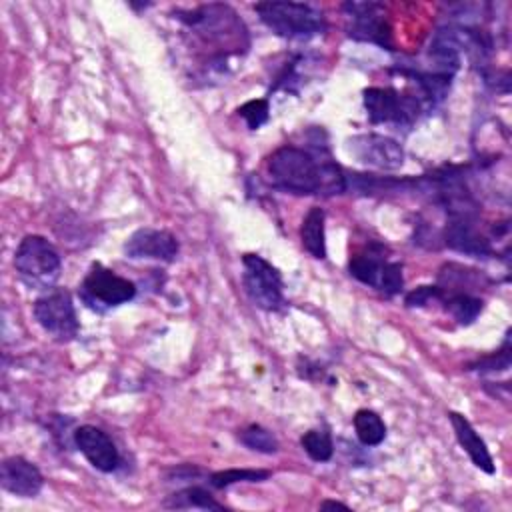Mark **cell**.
I'll list each match as a JSON object with an SVG mask.
<instances>
[{
  "mask_svg": "<svg viewBox=\"0 0 512 512\" xmlns=\"http://www.w3.org/2000/svg\"><path fill=\"white\" fill-rule=\"evenodd\" d=\"M268 174L274 188L296 196H336L348 190V176L324 144H316V150L280 146L268 158Z\"/></svg>",
  "mask_w": 512,
  "mask_h": 512,
  "instance_id": "1",
  "label": "cell"
},
{
  "mask_svg": "<svg viewBox=\"0 0 512 512\" xmlns=\"http://www.w3.org/2000/svg\"><path fill=\"white\" fill-rule=\"evenodd\" d=\"M174 14L202 48H212L208 60L210 68L224 70L228 56L244 54L248 50V30L228 4H200L190 10L176 8Z\"/></svg>",
  "mask_w": 512,
  "mask_h": 512,
  "instance_id": "2",
  "label": "cell"
},
{
  "mask_svg": "<svg viewBox=\"0 0 512 512\" xmlns=\"http://www.w3.org/2000/svg\"><path fill=\"white\" fill-rule=\"evenodd\" d=\"M254 10L266 28L288 40H310L326 30L324 14L304 2H258Z\"/></svg>",
  "mask_w": 512,
  "mask_h": 512,
  "instance_id": "3",
  "label": "cell"
},
{
  "mask_svg": "<svg viewBox=\"0 0 512 512\" xmlns=\"http://www.w3.org/2000/svg\"><path fill=\"white\" fill-rule=\"evenodd\" d=\"M14 268L30 290H52L62 272V258L44 236L28 234L16 248Z\"/></svg>",
  "mask_w": 512,
  "mask_h": 512,
  "instance_id": "4",
  "label": "cell"
},
{
  "mask_svg": "<svg viewBox=\"0 0 512 512\" xmlns=\"http://www.w3.org/2000/svg\"><path fill=\"white\" fill-rule=\"evenodd\" d=\"M364 108L372 124L410 126L424 110V100L414 94H402L396 88L372 86L362 92Z\"/></svg>",
  "mask_w": 512,
  "mask_h": 512,
  "instance_id": "5",
  "label": "cell"
},
{
  "mask_svg": "<svg viewBox=\"0 0 512 512\" xmlns=\"http://www.w3.org/2000/svg\"><path fill=\"white\" fill-rule=\"evenodd\" d=\"M32 312L40 328L48 336H52L56 342H70L78 336L80 322L68 290L64 288L46 290V294H42L34 302Z\"/></svg>",
  "mask_w": 512,
  "mask_h": 512,
  "instance_id": "6",
  "label": "cell"
},
{
  "mask_svg": "<svg viewBox=\"0 0 512 512\" xmlns=\"http://www.w3.org/2000/svg\"><path fill=\"white\" fill-rule=\"evenodd\" d=\"M348 270L358 282L376 288L384 296H394L404 288L402 266L386 260L380 244H372V248L352 254L348 260Z\"/></svg>",
  "mask_w": 512,
  "mask_h": 512,
  "instance_id": "7",
  "label": "cell"
},
{
  "mask_svg": "<svg viewBox=\"0 0 512 512\" xmlns=\"http://www.w3.org/2000/svg\"><path fill=\"white\" fill-rule=\"evenodd\" d=\"M242 286L250 302L266 312H274L284 304L282 276L276 266L258 254L242 256Z\"/></svg>",
  "mask_w": 512,
  "mask_h": 512,
  "instance_id": "8",
  "label": "cell"
},
{
  "mask_svg": "<svg viewBox=\"0 0 512 512\" xmlns=\"http://www.w3.org/2000/svg\"><path fill=\"white\" fill-rule=\"evenodd\" d=\"M80 296L92 308H114L130 302L136 296V284L96 262L82 280Z\"/></svg>",
  "mask_w": 512,
  "mask_h": 512,
  "instance_id": "9",
  "label": "cell"
},
{
  "mask_svg": "<svg viewBox=\"0 0 512 512\" xmlns=\"http://www.w3.org/2000/svg\"><path fill=\"white\" fill-rule=\"evenodd\" d=\"M346 150L360 164L380 170H396L404 164V150L400 142L384 134H356L348 138Z\"/></svg>",
  "mask_w": 512,
  "mask_h": 512,
  "instance_id": "10",
  "label": "cell"
},
{
  "mask_svg": "<svg viewBox=\"0 0 512 512\" xmlns=\"http://www.w3.org/2000/svg\"><path fill=\"white\" fill-rule=\"evenodd\" d=\"M348 16V36L360 42H372L382 48L392 46V32L376 2H346L342 6Z\"/></svg>",
  "mask_w": 512,
  "mask_h": 512,
  "instance_id": "11",
  "label": "cell"
},
{
  "mask_svg": "<svg viewBox=\"0 0 512 512\" xmlns=\"http://www.w3.org/2000/svg\"><path fill=\"white\" fill-rule=\"evenodd\" d=\"M124 254L132 260L172 262L178 256V240L168 230L138 228L126 238Z\"/></svg>",
  "mask_w": 512,
  "mask_h": 512,
  "instance_id": "12",
  "label": "cell"
},
{
  "mask_svg": "<svg viewBox=\"0 0 512 512\" xmlns=\"http://www.w3.org/2000/svg\"><path fill=\"white\" fill-rule=\"evenodd\" d=\"M74 444L82 456L100 472H114L120 464V454L112 438L98 426L84 424L74 430Z\"/></svg>",
  "mask_w": 512,
  "mask_h": 512,
  "instance_id": "13",
  "label": "cell"
},
{
  "mask_svg": "<svg viewBox=\"0 0 512 512\" xmlns=\"http://www.w3.org/2000/svg\"><path fill=\"white\" fill-rule=\"evenodd\" d=\"M0 484L14 496L34 498L44 486V476L34 462L22 456H10L0 464Z\"/></svg>",
  "mask_w": 512,
  "mask_h": 512,
  "instance_id": "14",
  "label": "cell"
},
{
  "mask_svg": "<svg viewBox=\"0 0 512 512\" xmlns=\"http://www.w3.org/2000/svg\"><path fill=\"white\" fill-rule=\"evenodd\" d=\"M444 244L452 250L470 254V256H490L494 254L492 242L478 230L476 218H448L444 228Z\"/></svg>",
  "mask_w": 512,
  "mask_h": 512,
  "instance_id": "15",
  "label": "cell"
},
{
  "mask_svg": "<svg viewBox=\"0 0 512 512\" xmlns=\"http://www.w3.org/2000/svg\"><path fill=\"white\" fill-rule=\"evenodd\" d=\"M450 424L454 428L456 440L462 446V450L470 456V460L474 462L476 468H480L486 474H494V460L486 448V442L478 436V432L474 430V426L470 424V420L466 416H462L460 412H450Z\"/></svg>",
  "mask_w": 512,
  "mask_h": 512,
  "instance_id": "16",
  "label": "cell"
},
{
  "mask_svg": "<svg viewBox=\"0 0 512 512\" xmlns=\"http://www.w3.org/2000/svg\"><path fill=\"white\" fill-rule=\"evenodd\" d=\"M326 214L320 206H312L302 220L300 226V240L308 254L318 260L326 258Z\"/></svg>",
  "mask_w": 512,
  "mask_h": 512,
  "instance_id": "17",
  "label": "cell"
},
{
  "mask_svg": "<svg viewBox=\"0 0 512 512\" xmlns=\"http://www.w3.org/2000/svg\"><path fill=\"white\" fill-rule=\"evenodd\" d=\"M440 302L444 304L446 312H450V316L464 326L472 324L484 308V302L478 296L468 292H444Z\"/></svg>",
  "mask_w": 512,
  "mask_h": 512,
  "instance_id": "18",
  "label": "cell"
},
{
  "mask_svg": "<svg viewBox=\"0 0 512 512\" xmlns=\"http://www.w3.org/2000/svg\"><path fill=\"white\" fill-rule=\"evenodd\" d=\"M352 424H354V432H356L358 440H360L364 446H378V444H382L384 438H386V424H384V420L380 418V414L374 412V410L360 408V410L354 414Z\"/></svg>",
  "mask_w": 512,
  "mask_h": 512,
  "instance_id": "19",
  "label": "cell"
},
{
  "mask_svg": "<svg viewBox=\"0 0 512 512\" xmlns=\"http://www.w3.org/2000/svg\"><path fill=\"white\" fill-rule=\"evenodd\" d=\"M164 506L168 508H202V510H224V504H220L208 490L202 486H188L184 490H178L170 494L164 500Z\"/></svg>",
  "mask_w": 512,
  "mask_h": 512,
  "instance_id": "20",
  "label": "cell"
},
{
  "mask_svg": "<svg viewBox=\"0 0 512 512\" xmlns=\"http://www.w3.org/2000/svg\"><path fill=\"white\" fill-rule=\"evenodd\" d=\"M238 440L246 448H250L254 452H262V454H276L280 450L278 438L268 428H264L260 424H250L244 430H240Z\"/></svg>",
  "mask_w": 512,
  "mask_h": 512,
  "instance_id": "21",
  "label": "cell"
},
{
  "mask_svg": "<svg viewBox=\"0 0 512 512\" xmlns=\"http://www.w3.org/2000/svg\"><path fill=\"white\" fill-rule=\"evenodd\" d=\"M300 446L314 462H328L334 454V442L328 430L312 428L304 432L300 438Z\"/></svg>",
  "mask_w": 512,
  "mask_h": 512,
  "instance_id": "22",
  "label": "cell"
},
{
  "mask_svg": "<svg viewBox=\"0 0 512 512\" xmlns=\"http://www.w3.org/2000/svg\"><path fill=\"white\" fill-rule=\"evenodd\" d=\"M270 478V472L268 470H254V468H230V470H220V472H214L210 476V484L218 490L222 488H228L232 484H238V482H262Z\"/></svg>",
  "mask_w": 512,
  "mask_h": 512,
  "instance_id": "23",
  "label": "cell"
},
{
  "mask_svg": "<svg viewBox=\"0 0 512 512\" xmlns=\"http://www.w3.org/2000/svg\"><path fill=\"white\" fill-rule=\"evenodd\" d=\"M236 112H238V116H242L246 120L250 130H258L270 118V104L266 98H256V100L244 102Z\"/></svg>",
  "mask_w": 512,
  "mask_h": 512,
  "instance_id": "24",
  "label": "cell"
},
{
  "mask_svg": "<svg viewBox=\"0 0 512 512\" xmlns=\"http://www.w3.org/2000/svg\"><path fill=\"white\" fill-rule=\"evenodd\" d=\"M510 366V334H506L502 348L496 354H490L482 360H478L476 364L470 366V370H478V372H498V370H508Z\"/></svg>",
  "mask_w": 512,
  "mask_h": 512,
  "instance_id": "25",
  "label": "cell"
},
{
  "mask_svg": "<svg viewBox=\"0 0 512 512\" xmlns=\"http://www.w3.org/2000/svg\"><path fill=\"white\" fill-rule=\"evenodd\" d=\"M442 296H444V292H442V288L438 286V284H434V286H418L416 290H412V292H408L406 294V298H404V302H406V306H410V308H414V306H426V304H430V302H440L442 300Z\"/></svg>",
  "mask_w": 512,
  "mask_h": 512,
  "instance_id": "26",
  "label": "cell"
},
{
  "mask_svg": "<svg viewBox=\"0 0 512 512\" xmlns=\"http://www.w3.org/2000/svg\"><path fill=\"white\" fill-rule=\"evenodd\" d=\"M320 508H322V510H328V508H342V510H350L346 504L336 502V500H324V502L320 504Z\"/></svg>",
  "mask_w": 512,
  "mask_h": 512,
  "instance_id": "27",
  "label": "cell"
}]
</instances>
